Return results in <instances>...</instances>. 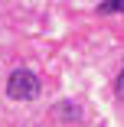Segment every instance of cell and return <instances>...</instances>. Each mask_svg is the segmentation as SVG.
Returning a JSON list of instances; mask_svg holds the SVG:
<instances>
[{
	"label": "cell",
	"instance_id": "obj_2",
	"mask_svg": "<svg viewBox=\"0 0 124 127\" xmlns=\"http://www.w3.org/2000/svg\"><path fill=\"white\" fill-rule=\"evenodd\" d=\"M101 13H124V0H101Z\"/></svg>",
	"mask_w": 124,
	"mask_h": 127
},
{
	"label": "cell",
	"instance_id": "obj_3",
	"mask_svg": "<svg viewBox=\"0 0 124 127\" xmlns=\"http://www.w3.org/2000/svg\"><path fill=\"white\" fill-rule=\"evenodd\" d=\"M118 91H124V72H121V78H118Z\"/></svg>",
	"mask_w": 124,
	"mask_h": 127
},
{
	"label": "cell",
	"instance_id": "obj_1",
	"mask_svg": "<svg viewBox=\"0 0 124 127\" xmlns=\"http://www.w3.org/2000/svg\"><path fill=\"white\" fill-rule=\"evenodd\" d=\"M39 78L30 72V68H16L10 78H7V95L13 98V101H33L36 95H39Z\"/></svg>",
	"mask_w": 124,
	"mask_h": 127
}]
</instances>
